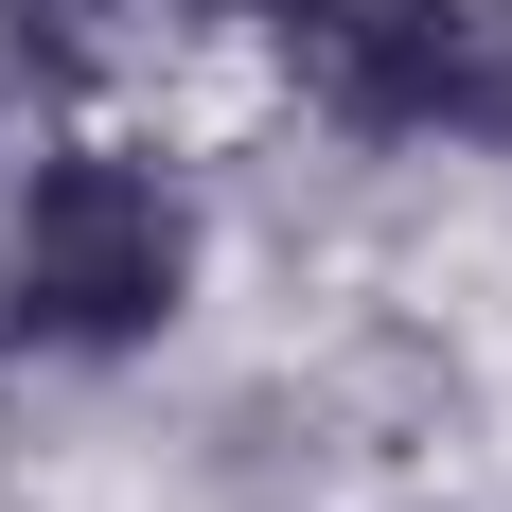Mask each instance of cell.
<instances>
[{
    "instance_id": "6da1fadb",
    "label": "cell",
    "mask_w": 512,
    "mask_h": 512,
    "mask_svg": "<svg viewBox=\"0 0 512 512\" xmlns=\"http://www.w3.org/2000/svg\"><path fill=\"white\" fill-rule=\"evenodd\" d=\"M195 265H212V212L159 142L53 124V142L0 159V354L124 371L195 318Z\"/></svg>"
},
{
    "instance_id": "7a4b0ae2",
    "label": "cell",
    "mask_w": 512,
    "mask_h": 512,
    "mask_svg": "<svg viewBox=\"0 0 512 512\" xmlns=\"http://www.w3.org/2000/svg\"><path fill=\"white\" fill-rule=\"evenodd\" d=\"M248 36H265V71H283V106H301L318 142H371V159L424 142L442 0H248Z\"/></svg>"
},
{
    "instance_id": "3957f363",
    "label": "cell",
    "mask_w": 512,
    "mask_h": 512,
    "mask_svg": "<svg viewBox=\"0 0 512 512\" xmlns=\"http://www.w3.org/2000/svg\"><path fill=\"white\" fill-rule=\"evenodd\" d=\"M424 142L512 159V0H442V71H424Z\"/></svg>"
},
{
    "instance_id": "277c9868",
    "label": "cell",
    "mask_w": 512,
    "mask_h": 512,
    "mask_svg": "<svg viewBox=\"0 0 512 512\" xmlns=\"http://www.w3.org/2000/svg\"><path fill=\"white\" fill-rule=\"evenodd\" d=\"M124 36H212V18H248V0H106Z\"/></svg>"
},
{
    "instance_id": "5b68a950",
    "label": "cell",
    "mask_w": 512,
    "mask_h": 512,
    "mask_svg": "<svg viewBox=\"0 0 512 512\" xmlns=\"http://www.w3.org/2000/svg\"><path fill=\"white\" fill-rule=\"evenodd\" d=\"M18 124H36V89H18V71H0V159H18Z\"/></svg>"
}]
</instances>
